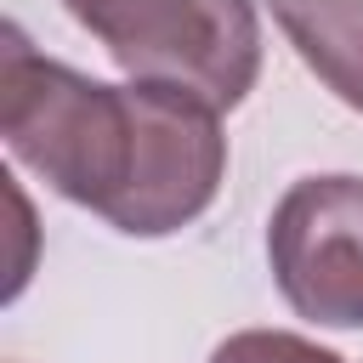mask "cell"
<instances>
[{
    "label": "cell",
    "mask_w": 363,
    "mask_h": 363,
    "mask_svg": "<svg viewBox=\"0 0 363 363\" xmlns=\"http://www.w3.org/2000/svg\"><path fill=\"white\" fill-rule=\"evenodd\" d=\"M278 295L323 329H363V176H301L272 221Z\"/></svg>",
    "instance_id": "obj_3"
},
{
    "label": "cell",
    "mask_w": 363,
    "mask_h": 363,
    "mask_svg": "<svg viewBox=\"0 0 363 363\" xmlns=\"http://www.w3.org/2000/svg\"><path fill=\"white\" fill-rule=\"evenodd\" d=\"M62 11L130 79L187 91L216 113L238 108L261 79L255 0H62Z\"/></svg>",
    "instance_id": "obj_2"
},
{
    "label": "cell",
    "mask_w": 363,
    "mask_h": 363,
    "mask_svg": "<svg viewBox=\"0 0 363 363\" xmlns=\"http://www.w3.org/2000/svg\"><path fill=\"white\" fill-rule=\"evenodd\" d=\"M210 363H346V357H335L289 329H238L210 352Z\"/></svg>",
    "instance_id": "obj_5"
},
{
    "label": "cell",
    "mask_w": 363,
    "mask_h": 363,
    "mask_svg": "<svg viewBox=\"0 0 363 363\" xmlns=\"http://www.w3.org/2000/svg\"><path fill=\"white\" fill-rule=\"evenodd\" d=\"M0 136L68 204L125 238H170L199 221L227 176L221 113L170 85H102L0 34Z\"/></svg>",
    "instance_id": "obj_1"
},
{
    "label": "cell",
    "mask_w": 363,
    "mask_h": 363,
    "mask_svg": "<svg viewBox=\"0 0 363 363\" xmlns=\"http://www.w3.org/2000/svg\"><path fill=\"white\" fill-rule=\"evenodd\" d=\"M272 23L295 45V57L335 91L352 113H363V0H267Z\"/></svg>",
    "instance_id": "obj_4"
}]
</instances>
